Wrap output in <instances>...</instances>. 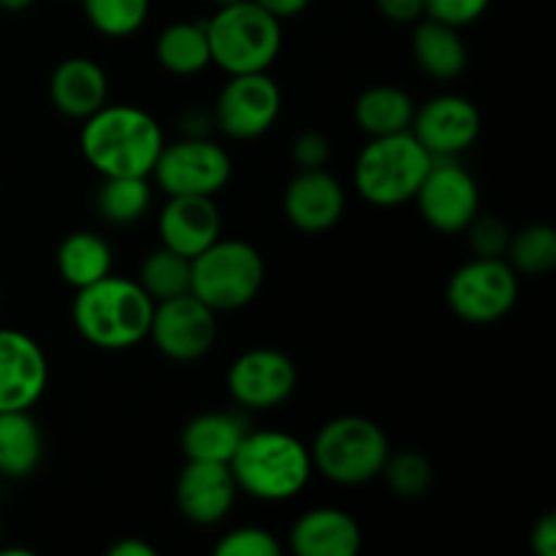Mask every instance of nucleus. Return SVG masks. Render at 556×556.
I'll use <instances>...</instances> for the list:
<instances>
[{
  "instance_id": "1",
  "label": "nucleus",
  "mask_w": 556,
  "mask_h": 556,
  "mask_svg": "<svg viewBox=\"0 0 556 556\" xmlns=\"http://www.w3.org/2000/svg\"><path fill=\"white\" fill-rule=\"evenodd\" d=\"M163 144L157 119L139 106L106 103L81 119V155L101 177H150Z\"/></svg>"
},
{
  "instance_id": "2",
  "label": "nucleus",
  "mask_w": 556,
  "mask_h": 556,
  "mask_svg": "<svg viewBox=\"0 0 556 556\" xmlns=\"http://www.w3.org/2000/svg\"><path fill=\"white\" fill-rule=\"evenodd\" d=\"M155 302L136 280L106 275L76 291L74 318L81 340L101 351H128L147 340Z\"/></svg>"
},
{
  "instance_id": "3",
  "label": "nucleus",
  "mask_w": 556,
  "mask_h": 556,
  "mask_svg": "<svg viewBox=\"0 0 556 556\" xmlns=\"http://www.w3.org/2000/svg\"><path fill=\"white\" fill-rule=\"evenodd\" d=\"M228 467L239 492H248L264 503H282L307 486L313 476V456L302 440L269 429L244 434Z\"/></svg>"
},
{
  "instance_id": "4",
  "label": "nucleus",
  "mask_w": 556,
  "mask_h": 556,
  "mask_svg": "<svg viewBox=\"0 0 556 556\" xmlns=\"http://www.w3.org/2000/svg\"><path fill=\"white\" fill-rule=\"evenodd\" d=\"M212 63L228 76L258 74L277 60L282 47V27L277 16L253 0L223 5L206 22Z\"/></svg>"
},
{
  "instance_id": "5",
  "label": "nucleus",
  "mask_w": 556,
  "mask_h": 556,
  "mask_svg": "<svg viewBox=\"0 0 556 556\" xmlns=\"http://www.w3.org/2000/svg\"><path fill=\"white\" fill-rule=\"evenodd\" d=\"M434 157L418 144L410 130L372 136L353 166L356 190L375 206H400L413 201Z\"/></svg>"
},
{
  "instance_id": "6",
  "label": "nucleus",
  "mask_w": 556,
  "mask_h": 556,
  "mask_svg": "<svg viewBox=\"0 0 556 556\" xmlns=\"http://www.w3.org/2000/svg\"><path fill=\"white\" fill-rule=\"evenodd\" d=\"M389 438L375 421L364 416L331 418L315 434L313 467L340 486H362L383 472L389 459Z\"/></svg>"
},
{
  "instance_id": "7",
  "label": "nucleus",
  "mask_w": 556,
  "mask_h": 556,
  "mask_svg": "<svg viewBox=\"0 0 556 556\" xmlns=\"http://www.w3.org/2000/svg\"><path fill=\"white\" fill-rule=\"evenodd\" d=\"M264 258L242 239H215L190 258V293L215 313L242 309L264 286Z\"/></svg>"
},
{
  "instance_id": "8",
  "label": "nucleus",
  "mask_w": 556,
  "mask_h": 556,
  "mask_svg": "<svg viewBox=\"0 0 556 556\" xmlns=\"http://www.w3.org/2000/svg\"><path fill=\"white\" fill-rule=\"evenodd\" d=\"M448 307L465 324L489 326L503 320L519 299V275L505 258H472L448 280Z\"/></svg>"
},
{
  "instance_id": "9",
  "label": "nucleus",
  "mask_w": 556,
  "mask_h": 556,
  "mask_svg": "<svg viewBox=\"0 0 556 556\" xmlns=\"http://www.w3.org/2000/svg\"><path fill=\"white\" fill-rule=\"evenodd\" d=\"M231 172V155L210 136H185L163 144L150 177L166 195H215L226 188Z\"/></svg>"
},
{
  "instance_id": "10",
  "label": "nucleus",
  "mask_w": 556,
  "mask_h": 556,
  "mask_svg": "<svg viewBox=\"0 0 556 556\" xmlns=\"http://www.w3.org/2000/svg\"><path fill=\"white\" fill-rule=\"evenodd\" d=\"M280 109L282 92L266 71L237 74L223 85L212 119L228 139L250 141L264 136L277 123Z\"/></svg>"
},
{
  "instance_id": "11",
  "label": "nucleus",
  "mask_w": 556,
  "mask_h": 556,
  "mask_svg": "<svg viewBox=\"0 0 556 556\" xmlns=\"http://www.w3.org/2000/svg\"><path fill=\"white\" fill-rule=\"evenodd\" d=\"M413 199L424 220L440 233H462L481 210L478 182L454 157H434Z\"/></svg>"
},
{
  "instance_id": "12",
  "label": "nucleus",
  "mask_w": 556,
  "mask_h": 556,
  "mask_svg": "<svg viewBox=\"0 0 556 556\" xmlns=\"http://www.w3.org/2000/svg\"><path fill=\"white\" fill-rule=\"evenodd\" d=\"M147 337L172 362H199L217 340L215 309L206 307L193 293L155 302Z\"/></svg>"
},
{
  "instance_id": "13",
  "label": "nucleus",
  "mask_w": 556,
  "mask_h": 556,
  "mask_svg": "<svg viewBox=\"0 0 556 556\" xmlns=\"http://www.w3.org/2000/svg\"><path fill=\"white\" fill-rule=\"evenodd\" d=\"M296 364L275 348H253L228 369V391L250 410H271L296 391Z\"/></svg>"
},
{
  "instance_id": "14",
  "label": "nucleus",
  "mask_w": 556,
  "mask_h": 556,
  "mask_svg": "<svg viewBox=\"0 0 556 556\" xmlns=\"http://www.w3.org/2000/svg\"><path fill=\"white\" fill-rule=\"evenodd\" d=\"M410 134L432 157H456L476 144L481 114L470 98L438 96L416 109Z\"/></svg>"
},
{
  "instance_id": "15",
  "label": "nucleus",
  "mask_w": 556,
  "mask_h": 556,
  "mask_svg": "<svg viewBox=\"0 0 556 556\" xmlns=\"http://www.w3.org/2000/svg\"><path fill=\"white\" fill-rule=\"evenodd\" d=\"M49 364L30 334L0 329V410H30L41 400Z\"/></svg>"
},
{
  "instance_id": "16",
  "label": "nucleus",
  "mask_w": 556,
  "mask_h": 556,
  "mask_svg": "<svg viewBox=\"0 0 556 556\" xmlns=\"http://www.w3.org/2000/svg\"><path fill=\"white\" fill-rule=\"evenodd\" d=\"M237 492L231 467L220 462L188 459L177 478V508L199 527L220 525L231 514Z\"/></svg>"
},
{
  "instance_id": "17",
  "label": "nucleus",
  "mask_w": 556,
  "mask_h": 556,
  "mask_svg": "<svg viewBox=\"0 0 556 556\" xmlns=\"http://www.w3.org/2000/svg\"><path fill=\"white\" fill-rule=\"evenodd\" d=\"M288 223L302 233H326L342 220L345 190L326 168H304L282 195Z\"/></svg>"
},
{
  "instance_id": "18",
  "label": "nucleus",
  "mask_w": 556,
  "mask_h": 556,
  "mask_svg": "<svg viewBox=\"0 0 556 556\" xmlns=\"http://www.w3.org/2000/svg\"><path fill=\"white\" fill-rule=\"evenodd\" d=\"M223 217L212 195H168V204L157 217L163 248L193 258L220 239Z\"/></svg>"
},
{
  "instance_id": "19",
  "label": "nucleus",
  "mask_w": 556,
  "mask_h": 556,
  "mask_svg": "<svg viewBox=\"0 0 556 556\" xmlns=\"http://www.w3.org/2000/svg\"><path fill=\"white\" fill-rule=\"evenodd\" d=\"M106 71L90 58H68L49 76V101L71 119H87L106 106Z\"/></svg>"
},
{
  "instance_id": "20",
  "label": "nucleus",
  "mask_w": 556,
  "mask_h": 556,
  "mask_svg": "<svg viewBox=\"0 0 556 556\" xmlns=\"http://www.w3.org/2000/svg\"><path fill=\"white\" fill-rule=\"evenodd\" d=\"M299 556H353L362 548V527L340 508H313L291 527Z\"/></svg>"
},
{
  "instance_id": "21",
  "label": "nucleus",
  "mask_w": 556,
  "mask_h": 556,
  "mask_svg": "<svg viewBox=\"0 0 556 556\" xmlns=\"http://www.w3.org/2000/svg\"><path fill=\"white\" fill-rule=\"evenodd\" d=\"M244 434H248V424L237 413H201L185 424L179 443H182L185 459L228 465Z\"/></svg>"
},
{
  "instance_id": "22",
  "label": "nucleus",
  "mask_w": 556,
  "mask_h": 556,
  "mask_svg": "<svg viewBox=\"0 0 556 556\" xmlns=\"http://www.w3.org/2000/svg\"><path fill=\"white\" fill-rule=\"evenodd\" d=\"M413 58H416L418 68L432 79H456L467 68V47L459 36V27L421 16L416 33H413Z\"/></svg>"
},
{
  "instance_id": "23",
  "label": "nucleus",
  "mask_w": 556,
  "mask_h": 556,
  "mask_svg": "<svg viewBox=\"0 0 556 556\" xmlns=\"http://www.w3.org/2000/svg\"><path fill=\"white\" fill-rule=\"evenodd\" d=\"M41 456L43 438L30 410H0V476H33Z\"/></svg>"
},
{
  "instance_id": "24",
  "label": "nucleus",
  "mask_w": 556,
  "mask_h": 556,
  "mask_svg": "<svg viewBox=\"0 0 556 556\" xmlns=\"http://www.w3.org/2000/svg\"><path fill=\"white\" fill-rule=\"evenodd\" d=\"M413 114H416L413 98L394 85L369 87L358 96L356 106H353L356 125L369 136H391L410 130Z\"/></svg>"
},
{
  "instance_id": "25",
  "label": "nucleus",
  "mask_w": 556,
  "mask_h": 556,
  "mask_svg": "<svg viewBox=\"0 0 556 556\" xmlns=\"http://www.w3.org/2000/svg\"><path fill=\"white\" fill-rule=\"evenodd\" d=\"M112 248L92 231H74L60 242L58 271L76 291L112 275Z\"/></svg>"
},
{
  "instance_id": "26",
  "label": "nucleus",
  "mask_w": 556,
  "mask_h": 556,
  "mask_svg": "<svg viewBox=\"0 0 556 556\" xmlns=\"http://www.w3.org/2000/svg\"><path fill=\"white\" fill-rule=\"evenodd\" d=\"M155 58L168 74L193 76L212 63L206 22H174L157 36Z\"/></svg>"
},
{
  "instance_id": "27",
  "label": "nucleus",
  "mask_w": 556,
  "mask_h": 556,
  "mask_svg": "<svg viewBox=\"0 0 556 556\" xmlns=\"http://www.w3.org/2000/svg\"><path fill=\"white\" fill-rule=\"evenodd\" d=\"M150 177H103V185L96 193L98 215L114 226L136 223L150 210L152 190Z\"/></svg>"
},
{
  "instance_id": "28",
  "label": "nucleus",
  "mask_w": 556,
  "mask_h": 556,
  "mask_svg": "<svg viewBox=\"0 0 556 556\" xmlns=\"http://www.w3.org/2000/svg\"><path fill=\"white\" fill-rule=\"evenodd\" d=\"M136 282L144 288L152 302H166V299L190 293V258L161 244L141 261Z\"/></svg>"
},
{
  "instance_id": "29",
  "label": "nucleus",
  "mask_w": 556,
  "mask_h": 556,
  "mask_svg": "<svg viewBox=\"0 0 556 556\" xmlns=\"http://www.w3.org/2000/svg\"><path fill=\"white\" fill-rule=\"evenodd\" d=\"M505 261L516 275H548L556 266V231L548 223H532L510 233Z\"/></svg>"
},
{
  "instance_id": "30",
  "label": "nucleus",
  "mask_w": 556,
  "mask_h": 556,
  "mask_svg": "<svg viewBox=\"0 0 556 556\" xmlns=\"http://www.w3.org/2000/svg\"><path fill=\"white\" fill-rule=\"evenodd\" d=\"M87 22L106 38H128L150 14V0H81Z\"/></svg>"
},
{
  "instance_id": "31",
  "label": "nucleus",
  "mask_w": 556,
  "mask_h": 556,
  "mask_svg": "<svg viewBox=\"0 0 556 556\" xmlns=\"http://www.w3.org/2000/svg\"><path fill=\"white\" fill-rule=\"evenodd\" d=\"M380 476H386L391 492L402 500L424 497V494H429L434 481L432 462L424 454H418V451H405V454L396 456L389 454Z\"/></svg>"
},
{
  "instance_id": "32",
  "label": "nucleus",
  "mask_w": 556,
  "mask_h": 556,
  "mask_svg": "<svg viewBox=\"0 0 556 556\" xmlns=\"http://www.w3.org/2000/svg\"><path fill=\"white\" fill-rule=\"evenodd\" d=\"M217 556H280L282 546L264 527H237L215 546Z\"/></svg>"
},
{
  "instance_id": "33",
  "label": "nucleus",
  "mask_w": 556,
  "mask_h": 556,
  "mask_svg": "<svg viewBox=\"0 0 556 556\" xmlns=\"http://www.w3.org/2000/svg\"><path fill=\"white\" fill-rule=\"evenodd\" d=\"M467 231V242L478 258H505L510 242V228L500 217L476 215Z\"/></svg>"
},
{
  "instance_id": "34",
  "label": "nucleus",
  "mask_w": 556,
  "mask_h": 556,
  "mask_svg": "<svg viewBox=\"0 0 556 556\" xmlns=\"http://www.w3.org/2000/svg\"><path fill=\"white\" fill-rule=\"evenodd\" d=\"M424 5H427L424 16L429 20L445 22L451 27H465L481 20L492 0H424Z\"/></svg>"
},
{
  "instance_id": "35",
  "label": "nucleus",
  "mask_w": 556,
  "mask_h": 556,
  "mask_svg": "<svg viewBox=\"0 0 556 556\" xmlns=\"http://www.w3.org/2000/svg\"><path fill=\"white\" fill-rule=\"evenodd\" d=\"M291 157L299 166V172L304 168H326L331 157V144L324 134L318 130H304L293 139L291 144Z\"/></svg>"
},
{
  "instance_id": "36",
  "label": "nucleus",
  "mask_w": 556,
  "mask_h": 556,
  "mask_svg": "<svg viewBox=\"0 0 556 556\" xmlns=\"http://www.w3.org/2000/svg\"><path fill=\"white\" fill-rule=\"evenodd\" d=\"M375 5H378L383 20L396 22V25H410L427 14L424 0H375Z\"/></svg>"
},
{
  "instance_id": "37",
  "label": "nucleus",
  "mask_w": 556,
  "mask_h": 556,
  "mask_svg": "<svg viewBox=\"0 0 556 556\" xmlns=\"http://www.w3.org/2000/svg\"><path fill=\"white\" fill-rule=\"evenodd\" d=\"M532 552L538 556H554L556 554V514L548 510L532 527Z\"/></svg>"
},
{
  "instance_id": "38",
  "label": "nucleus",
  "mask_w": 556,
  "mask_h": 556,
  "mask_svg": "<svg viewBox=\"0 0 556 556\" xmlns=\"http://www.w3.org/2000/svg\"><path fill=\"white\" fill-rule=\"evenodd\" d=\"M261 9L269 11L277 20H291V16H299L309 5V0H253Z\"/></svg>"
},
{
  "instance_id": "39",
  "label": "nucleus",
  "mask_w": 556,
  "mask_h": 556,
  "mask_svg": "<svg viewBox=\"0 0 556 556\" xmlns=\"http://www.w3.org/2000/svg\"><path fill=\"white\" fill-rule=\"evenodd\" d=\"M109 556H155V548L141 538H123L109 548Z\"/></svg>"
},
{
  "instance_id": "40",
  "label": "nucleus",
  "mask_w": 556,
  "mask_h": 556,
  "mask_svg": "<svg viewBox=\"0 0 556 556\" xmlns=\"http://www.w3.org/2000/svg\"><path fill=\"white\" fill-rule=\"evenodd\" d=\"M33 3H36V0H0V9H3V11H25V9H30Z\"/></svg>"
},
{
  "instance_id": "41",
  "label": "nucleus",
  "mask_w": 556,
  "mask_h": 556,
  "mask_svg": "<svg viewBox=\"0 0 556 556\" xmlns=\"http://www.w3.org/2000/svg\"><path fill=\"white\" fill-rule=\"evenodd\" d=\"M212 3L217 5V9H223V5H233V3H242V0H212Z\"/></svg>"
},
{
  "instance_id": "42",
  "label": "nucleus",
  "mask_w": 556,
  "mask_h": 556,
  "mask_svg": "<svg viewBox=\"0 0 556 556\" xmlns=\"http://www.w3.org/2000/svg\"><path fill=\"white\" fill-rule=\"evenodd\" d=\"M0 541H3V521H0Z\"/></svg>"
}]
</instances>
